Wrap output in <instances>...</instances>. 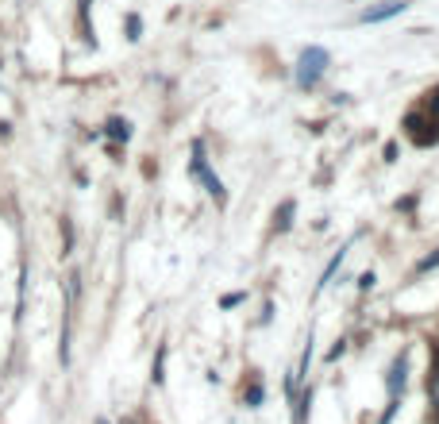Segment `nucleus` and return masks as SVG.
<instances>
[{
	"mask_svg": "<svg viewBox=\"0 0 439 424\" xmlns=\"http://www.w3.org/2000/svg\"><path fill=\"white\" fill-rule=\"evenodd\" d=\"M436 267H439V251H436V255H428V258H424L420 267H416V274H428V270H436Z\"/></svg>",
	"mask_w": 439,
	"mask_h": 424,
	"instance_id": "6e6552de",
	"label": "nucleus"
},
{
	"mask_svg": "<svg viewBox=\"0 0 439 424\" xmlns=\"http://www.w3.org/2000/svg\"><path fill=\"white\" fill-rule=\"evenodd\" d=\"M401 12H405V0H385V4H378V8L362 12V24H378V19L401 16Z\"/></svg>",
	"mask_w": 439,
	"mask_h": 424,
	"instance_id": "7ed1b4c3",
	"label": "nucleus"
},
{
	"mask_svg": "<svg viewBox=\"0 0 439 424\" xmlns=\"http://www.w3.org/2000/svg\"><path fill=\"white\" fill-rule=\"evenodd\" d=\"M324 70H328V50L308 47L305 54H301V62H297V85H301V89H312L316 77H320Z\"/></svg>",
	"mask_w": 439,
	"mask_h": 424,
	"instance_id": "f257e3e1",
	"label": "nucleus"
},
{
	"mask_svg": "<svg viewBox=\"0 0 439 424\" xmlns=\"http://www.w3.org/2000/svg\"><path fill=\"white\" fill-rule=\"evenodd\" d=\"M193 174L205 182V189L212 193L216 205H224V182L212 174V166H208V155H205V147H200V143H193Z\"/></svg>",
	"mask_w": 439,
	"mask_h": 424,
	"instance_id": "f03ea898",
	"label": "nucleus"
},
{
	"mask_svg": "<svg viewBox=\"0 0 439 424\" xmlns=\"http://www.w3.org/2000/svg\"><path fill=\"white\" fill-rule=\"evenodd\" d=\"M239 301H243V293H228V297H220V305L232 308V305H239Z\"/></svg>",
	"mask_w": 439,
	"mask_h": 424,
	"instance_id": "9d476101",
	"label": "nucleus"
},
{
	"mask_svg": "<svg viewBox=\"0 0 439 424\" xmlns=\"http://www.w3.org/2000/svg\"><path fill=\"white\" fill-rule=\"evenodd\" d=\"M405 366H408V355L393 359V370H390V393H393V401H397L401 390H405Z\"/></svg>",
	"mask_w": 439,
	"mask_h": 424,
	"instance_id": "20e7f679",
	"label": "nucleus"
},
{
	"mask_svg": "<svg viewBox=\"0 0 439 424\" xmlns=\"http://www.w3.org/2000/svg\"><path fill=\"white\" fill-rule=\"evenodd\" d=\"M108 135H112V139H120V143H124L127 135H131V127H127V120H108Z\"/></svg>",
	"mask_w": 439,
	"mask_h": 424,
	"instance_id": "39448f33",
	"label": "nucleus"
},
{
	"mask_svg": "<svg viewBox=\"0 0 439 424\" xmlns=\"http://www.w3.org/2000/svg\"><path fill=\"white\" fill-rule=\"evenodd\" d=\"M431 401L439 405V366H436V375H431Z\"/></svg>",
	"mask_w": 439,
	"mask_h": 424,
	"instance_id": "f8f14e48",
	"label": "nucleus"
},
{
	"mask_svg": "<svg viewBox=\"0 0 439 424\" xmlns=\"http://www.w3.org/2000/svg\"><path fill=\"white\" fill-rule=\"evenodd\" d=\"M258 401H262V390H258V386H250V390H247V405H258Z\"/></svg>",
	"mask_w": 439,
	"mask_h": 424,
	"instance_id": "9b49d317",
	"label": "nucleus"
},
{
	"mask_svg": "<svg viewBox=\"0 0 439 424\" xmlns=\"http://www.w3.org/2000/svg\"><path fill=\"white\" fill-rule=\"evenodd\" d=\"M139 31H143V24L135 16H127V39H139Z\"/></svg>",
	"mask_w": 439,
	"mask_h": 424,
	"instance_id": "1a4fd4ad",
	"label": "nucleus"
},
{
	"mask_svg": "<svg viewBox=\"0 0 439 424\" xmlns=\"http://www.w3.org/2000/svg\"><path fill=\"white\" fill-rule=\"evenodd\" d=\"M289 212H293V205L285 201V205L278 208V232H285V228H289Z\"/></svg>",
	"mask_w": 439,
	"mask_h": 424,
	"instance_id": "423d86ee",
	"label": "nucleus"
},
{
	"mask_svg": "<svg viewBox=\"0 0 439 424\" xmlns=\"http://www.w3.org/2000/svg\"><path fill=\"white\" fill-rule=\"evenodd\" d=\"M340 262H343V251H335V258H332V267L324 270V278H320V282H324V285L332 282V274H335V270H340Z\"/></svg>",
	"mask_w": 439,
	"mask_h": 424,
	"instance_id": "0eeeda50",
	"label": "nucleus"
}]
</instances>
